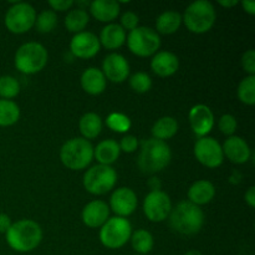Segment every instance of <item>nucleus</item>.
Segmentation results:
<instances>
[{
	"label": "nucleus",
	"instance_id": "obj_1",
	"mask_svg": "<svg viewBox=\"0 0 255 255\" xmlns=\"http://www.w3.org/2000/svg\"><path fill=\"white\" fill-rule=\"evenodd\" d=\"M169 227L182 236H193L202 229L204 224V213L201 207L189 201L179 202L172 208L168 216Z\"/></svg>",
	"mask_w": 255,
	"mask_h": 255
},
{
	"label": "nucleus",
	"instance_id": "obj_2",
	"mask_svg": "<svg viewBox=\"0 0 255 255\" xmlns=\"http://www.w3.org/2000/svg\"><path fill=\"white\" fill-rule=\"evenodd\" d=\"M172 159V152L164 141L156 138L144 139L141 143L137 164L144 174H154L166 168Z\"/></svg>",
	"mask_w": 255,
	"mask_h": 255
},
{
	"label": "nucleus",
	"instance_id": "obj_3",
	"mask_svg": "<svg viewBox=\"0 0 255 255\" xmlns=\"http://www.w3.org/2000/svg\"><path fill=\"white\" fill-rule=\"evenodd\" d=\"M5 234L10 248L19 253L34 251L42 239L41 228L31 219H21L16 223H12Z\"/></svg>",
	"mask_w": 255,
	"mask_h": 255
},
{
	"label": "nucleus",
	"instance_id": "obj_4",
	"mask_svg": "<svg viewBox=\"0 0 255 255\" xmlns=\"http://www.w3.org/2000/svg\"><path fill=\"white\" fill-rule=\"evenodd\" d=\"M94 158V147L90 141L76 137L71 138L62 144L60 149V159L62 164L72 171L84 169L91 163Z\"/></svg>",
	"mask_w": 255,
	"mask_h": 255
},
{
	"label": "nucleus",
	"instance_id": "obj_5",
	"mask_svg": "<svg viewBox=\"0 0 255 255\" xmlns=\"http://www.w3.org/2000/svg\"><path fill=\"white\" fill-rule=\"evenodd\" d=\"M216 19L217 14L213 4L208 0H197L188 5L182 21H184L191 32L204 34L213 27Z\"/></svg>",
	"mask_w": 255,
	"mask_h": 255
},
{
	"label": "nucleus",
	"instance_id": "obj_6",
	"mask_svg": "<svg viewBox=\"0 0 255 255\" xmlns=\"http://www.w3.org/2000/svg\"><path fill=\"white\" fill-rule=\"evenodd\" d=\"M47 62V51L39 42H26L15 54V67L22 74L32 75L41 71Z\"/></svg>",
	"mask_w": 255,
	"mask_h": 255
},
{
	"label": "nucleus",
	"instance_id": "obj_7",
	"mask_svg": "<svg viewBox=\"0 0 255 255\" xmlns=\"http://www.w3.org/2000/svg\"><path fill=\"white\" fill-rule=\"evenodd\" d=\"M132 236V227L128 219L114 217L107 219L100 231V241L106 248H122Z\"/></svg>",
	"mask_w": 255,
	"mask_h": 255
},
{
	"label": "nucleus",
	"instance_id": "obj_8",
	"mask_svg": "<svg viewBox=\"0 0 255 255\" xmlns=\"http://www.w3.org/2000/svg\"><path fill=\"white\" fill-rule=\"evenodd\" d=\"M127 46L132 54L139 57L152 56L161 46V37L156 30L147 26H137L129 31L127 37Z\"/></svg>",
	"mask_w": 255,
	"mask_h": 255
},
{
	"label": "nucleus",
	"instance_id": "obj_9",
	"mask_svg": "<svg viewBox=\"0 0 255 255\" xmlns=\"http://www.w3.org/2000/svg\"><path fill=\"white\" fill-rule=\"evenodd\" d=\"M117 182L116 171L111 166L96 164L87 169L84 176V187L95 196H102L114 189Z\"/></svg>",
	"mask_w": 255,
	"mask_h": 255
},
{
	"label": "nucleus",
	"instance_id": "obj_10",
	"mask_svg": "<svg viewBox=\"0 0 255 255\" xmlns=\"http://www.w3.org/2000/svg\"><path fill=\"white\" fill-rule=\"evenodd\" d=\"M36 11L27 2H15L5 14V26L12 34H24L35 25Z\"/></svg>",
	"mask_w": 255,
	"mask_h": 255
},
{
	"label": "nucleus",
	"instance_id": "obj_11",
	"mask_svg": "<svg viewBox=\"0 0 255 255\" xmlns=\"http://www.w3.org/2000/svg\"><path fill=\"white\" fill-rule=\"evenodd\" d=\"M194 156L199 163L208 168H217L223 163L224 154L218 141L212 137H201L194 144Z\"/></svg>",
	"mask_w": 255,
	"mask_h": 255
},
{
	"label": "nucleus",
	"instance_id": "obj_12",
	"mask_svg": "<svg viewBox=\"0 0 255 255\" xmlns=\"http://www.w3.org/2000/svg\"><path fill=\"white\" fill-rule=\"evenodd\" d=\"M172 211L171 198L162 191L149 192L143 202V212L147 218L154 223H159L168 218Z\"/></svg>",
	"mask_w": 255,
	"mask_h": 255
},
{
	"label": "nucleus",
	"instance_id": "obj_13",
	"mask_svg": "<svg viewBox=\"0 0 255 255\" xmlns=\"http://www.w3.org/2000/svg\"><path fill=\"white\" fill-rule=\"evenodd\" d=\"M99 37L90 31H81L79 34H75V36L70 42V50L72 55L79 59H91L97 52L100 51Z\"/></svg>",
	"mask_w": 255,
	"mask_h": 255
},
{
	"label": "nucleus",
	"instance_id": "obj_14",
	"mask_svg": "<svg viewBox=\"0 0 255 255\" xmlns=\"http://www.w3.org/2000/svg\"><path fill=\"white\" fill-rule=\"evenodd\" d=\"M192 131L201 138L206 137L214 126V115L206 105H196L191 109L188 115Z\"/></svg>",
	"mask_w": 255,
	"mask_h": 255
},
{
	"label": "nucleus",
	"instance_id": "obj_15",
	"mask_svg": "<svg viewBox=\"0 0 255 255\" xmlns=\"http://www.w3.org/2000/svg\"><path fill=\"white\" fill-rule=\"evenodd\" d=\"M102 74L107 80L116 84H121L128 77L129 64L122 55L110 54L102 62Z\"/></svg>",
	"mask_w": 255,
	"mask_h": 255
},
{
	"label": "nucleus",
	"instance_id": "obj_16",
	"mask_svg": "<svg viewBox=\"0 0 255 255\" xmlns=\"http://www.w3.org/2000/svg\"><path fill=\"white\" fill-rule=\"evenodd\" d=\"M111 209L117 214V217L126 218L131 216L137 207V196L131 188L122 187L116 189L110 198Z\"/></svg>",
	"mask_w": 255,
	"mask_h": 255
},
{
	"label": "nucleus",
	"instance_id": "obj_17",
	"mask_svg": "<svg viewBox=\"0 0 255 255\" xmlns=\"http://www.w3.org/2000/svg\"><path fill=\"white\" fill-rule=\"evenodd\" d=\"M109 216L110 208L104 201H92L82 211V222L89 228H101Z\"/></svg>",
	"mask_w": 255,
	"mask_h": 255
},
{
	"label": "nucleus",
	"instance_id": "obj_18",
	"mask_svg": "<svg viewBox=\"0 0 255 255\" xmlns=\"http://www.w3.org/2000/svg\"><path fill=\"white\" fill-rule=\"evenodd\" d=\"M222 149L224 156L236 164L246 163L252 153L248 143L239 136L228 137V139H226L222 146Z\"/></svg>",
	"mask_w": 255,
	"mask_h": 255
},
{
	"label": "nucleus",
	"instance_id": "obj_19",
	"mask_svg": "<svg viewBox=\"0 0 255 255\" xmlns=\"http://www.w3.org/2000/svg\"><path fill=\"white\" fill-rule=\"evenodd\" d=\"M152 71L161 77H168L176 74L179 67L178 57L169 51H159L154 54L151 61Z\"/></svg>",
	"mask_w": 255,
	"mask_h": 255
},
{
	"label": "nucleus",
	"instance_id": "obj_20",
	"mask_svg": "<svg viewBox=\"0 0 255 255\" xmlns=\"http://www.w3.org/2000/svg\"><path fill=\"white\" fill-rule=\"evenodd\" d=\"M120 2L115 0H95L90 2V11L92 16L102 22H111L119 16Z\"/></svg>",
	"mask_w": 255,
	"mask_h": 255
},
{
	"label": "nucleus",
	"instance_id": "obj_21",
	"mask_svg": "<svg viewBox=\"0 0 255 255\" xmlns=\"http://www.w3.org/2000/svg\"><path fill=\"white\" fill-rule=\"evenodd\" d=\"M81 86L85 92L96 96L106 89V77L97 67H89L81 75Z\"/></svg>",
	"mask_w": 255,
	"mask_h": 255
},
{
	"label": "nucleus",
	"instance_id": "obj_22",
	"mask_svg": "<svg viewBox=\"0 0 255 255\" xmlns=\"http://www.w3.org/2000/svg\"><path fill=\"white\" fill-rule=\"evenodd\" d=\"M214 196H216V188L213 183L206 179L194 182L188 189L189 202L198 207L209 203L214 198Z\"/></svg>",
	"mask_w": 255,
	"mask_h": 255
},
{
	"label": "nucleus",
	"instance_id": "obj_23",
	"mask_svg": "<svg viewBox=\"0 0 255 255\" xmlns=\"http://www.w3.org/2000/svg\"><path fill=\"white\" fill-rule=\"evenodd\" d=\"M100 44L107 50H116L121 47L126 41V31L119 24L106 25L100 34Z\"/></svg>",
	"mask_w": 255,
	"mask_h": 255
},
{
	"label": "nucleus",
	"instance_id": "obj_24",
	"mask_svg": "<svg viewBox=\"0 0 255 255\" xmlns=\"http://www.w3.org/2000/svg\"><path fill=\"white\" fill-rule=\"evenodd\" d=\"M120 153L121 149L119 143L114 139L101 141L96 148H94V157H96L99 164H105V166H111L112 163H115L120 157Z\"/></svg>",
	"mask_w": 255,
	"mask_h": 255
},
{
	"label": "nucleus",
	"instance_id": "obj_25",
	"mask_svg": "<svg viewBox=\"0 0 255 255\" xmlns=\"http://www.w3.org/2000/svg\"><path fill=\"white\" fill-rule=\"evenodd\" d=\"M79 128L85 139H94L101 133L102 120L95 112H87L80 119Z\"/></svg>",
	"mask_w": 255,
	"mask_h": 255
},
{
	"label": "nucleus",
	"instance_id": "obj_26",
	"mask_svg": "<svg viewBox=\"0 0 255 255\" xmlns=\"http://www.w3.org/2000/svg\"><path fill=\"white\" fill-rule=\"evenodd\" d=\"M182 24V16L179 12L173 11V10H168L164 11L157 17L156 20V29L157 34L169 35L176 32L179 29Z\"/></svg>",
	"mask_w": 255,
	"mask_h": 255
},
{
	"label": "nucleus",
	"instance_id": "obj_27",
	"mask_svg": "<svg viewBox=\"0 0 255 255\" xmlns=\"http://www.w3.org/2000/svg\"><path fill=\"white\" fill-rule=\"evenodd\" d=\"M177 131H178V122L171 116L161 117L154 122L153 127H152L153 138L164 142L166 139L172 138L177 133Z\"/></svg>",
	"mask_w": 255,
	"mask_h": 255
},
{
	"label": "nucleus",
	"instance_id": "obj_28",
	"mask_svg": "<svg viewBox=\"0 0 255 255\" xmlns=\"http://www.w3.org/2000/svg\"><path fill=\"white\" fill-rule=\"evenodd\" d=\"M89 21L90 16L86 10L81 9V7H76V9L70 10L67 12L66 17H65V26L70 32L79 34L86 27Z\"/></svg>",
	"mask_w": 255,
	"mask_h": 255
},
{
	"label": "nucleus",
	"instance_id": "obj_29",
	"mask_svg": "<svg viewBox=\"0 0 255 255\" xmlns=\"http://www.w3.org/2000/svg\"><path fill=\"white\" fill-rule=\"evenodd\" d=\"M20 117V109L11 100H0V126L9 127L16 124Z\"/></svg>",
	"mask_w": 255,
	"mask_h": 255
},
{
	"label": "nucleus",
	"instance_id": "obj_30",
	"mask_svg": "<svg viewBox=\"0 0 255 255\" xmlns=\"http://www.w3.org/2000/svg\"><path fill=\"white\" fill-rule=\"evenodd\" d=\"M132 248L139 254H147L153 249V237L146 229H138L131 236Z\"/></svg>",
	"mask_w": 255,
	"mask_h": 255
},
{
	"label": "nucleus",
	"instance_id": "obj_31",
	"mask_svg": "<svg viewBox=\"0 0 255 255\" xmlns=\"http://www.w3.org/2000/svg\"><path fill=\"white\" fill-rule=\"evenodd\" d=\"M238 97L243 104L253 106L255 104V76H247L238 86Z\"/></svg>",
	"mask_w": 255,
	"mask_h": 255
},
{
	"label": "nucleus",
	"instance_id": "obj_32",
	"mask_svg": "<svg viewBox=\"0 0 255 255\" xmlns=\"http://www.w3.org/2000/svg\"><path fill=\"white\" fill-rule=\"evenodd\" d=\"M20 92V84L15 77L5 75L0 76V97L1 100H11Z\"/></svg>",
	"mask_w": 255,
	"mask_h": 255
},
{
	"label": "nucleus",
	"instance_id": "obj_33",
	"mask_svg": "<svg viewBox=\"0 0 255 255\" xmlns=\"http://www.w3.org/2000/svg\"><path fill=\"white\" fill-rule=\"evenodd\" d=\"M35 25H36V29L39 30V32H42V34L51 32L57 25L56 12L52 11V10H44L36 16Z\"/></svg>",
	"mask_w": 255,
	"mask_h": 255
},
{
	"label": "nucleus",
	"instance_id": "obj_34",
	"mask_svg": "<svg viewBox=\"0 0 255 255\" xmlns=\"http://www.w3.org/2000/svg\"><path fill=\"white\" fill-rule=\"evenodd\" d=\"M106 125L110 129L117 133H125L131 128V120L124 114L120 112H114L110 114L106 119Z\"/></svg>",
	"mask_w": 255,
	"mask_h": 255
},
{
	"label": "nucleus",
	"instance_id": "obj_35",
	"mask_svg": "<svg viewBox=\"0 0 255 255\" xmlns=\"http://www.w3.org/2000/svg\"><path fill=\"white\" fill-rule=\"evenodd\" d=\"M129 86L137 94H146L152 87V79L146 72H136L129 77Z\"/></svg>",
	"mask_w": 255,
	"mask_h": 255
},
{
	"label": "nucleus",
	"instance_id": "obj_36",
	"mask_svg": "<svg viewBox=\"0 0 255 255\" xmlns=\"http://www.w3.org/2000/svg\"><path fill=\"white\" fill-rule=\"evenodd\" d=\"M237 126H238V124H237V120L233 115L227 114V115H223V116L219 119L218 127L223 134H227V136L229 137L234 136V132H236Z\"/></svg>",
	"mask_w": 255,
	"mask_h": 255
},
{
	"label": "nucleus",
	"instance_id": "obj_37",
	"mask_svg": "<svg viewBox=\"0 0 255 255\" xmlns=\"http://www.w3.org/2000/svg\"><path fill=\"white\" fill-rule=\"evenodd\" d=\"M242 66L248 72L249 76H255V51L254 50H248L244 52L242 57Z\"/></svg>",
	"mask_w": 255,
	"mask_h": 255
},
{
	"label": "nucleus",
	"instance_id": "obj_38",
	"mask_svg": "<svg viewBox=\"0 0 255 255\" xmlns=\"http://www.w3.org/2000/svg\"><path fill=\"white\" fill-rule=\"evenodd\" d=\"M138 26V16L133 11H126L121 16V27L124 30H134Z\"/></svg>",
	"mask_w": 255,
	"mask_h": 255
},
{
	"label": "nucleus",
	"instance_id": "obj_39",
	"mask_svg": "<svg viewBox=\"0 0 255 255\" xmlns=\"http://www.w3.org/2000/svg\"><path fill=\"white\" fill-rule=\"evenodd\" d=\"M119 146L121 151L126 152V153H132V152L136 151L137 147H138V141H137V138L134 136L127 134V136H125L124 138L121 139V143H119Z\"/></svg>",
	"mask_w": 255,
	"mask_h": 255
},
{
	"label": "nucleus",
	"instance_id": "obj_40",
	"mask_svg": "<svg viewBox=\"0 0 255 255\" xmlns=\"http://www.w3.org/2000/svg\"><path fill=\"white\" fill-rule=\"evenodd\" d=\"M75 2L72 0H50L49 5L51 6V10H56V11H65L69 10L70 7L74 5Z\"/></svg>",
	"mask_w": 255,
	"mask_h": 255
},
{
	"label": "nucleus",
	"instance_id": "obj_41",
	"mask_svg": "<svg viewBox=\"0 0 255 255\" xmlns=\"http://www.w3.org/2000/svg\"><path fill=\"white\" fill-rule=\"evenodd\" d=\"M11 219H10L9 216L0 213V234L6 233L10 227H11Z\"/></svg>",
	"mask_w": 255,
	"mask_h": 255
},
{
	"label": "nucleus",
	"instance_id": "obj_42",
	"mask_svg": "<svg viewBox=\"0 0 255 255\" xmlns=\"http://www.w3.org/2000/svg\"><path fill=\"white\" fill-rule=\"evenodd\" d=\"M244 199H246L247 204H248L251 208H254L255 207V187L254 186L249 187L246 196H244Z\"/></svg>",
	"mask_w": 255,
	"mask_h": 255
},
{
	"label": "nucleus",
	"instance_id": "obj_43",
	"mask_svg": "<svg viewBox=\"0 0 255 255\" xmlns=\"http://www.w3.org/2000/svg\"><path fill=\"white\" fill-rule=\"evenodd\" d=\"M241 4H242V6H243L244 11L248 12L249 15L255 14V1L254 0H243Z\"/></svg>",
	"mask_w": 255,
	"mask_h": 255
},
{
	"label": "nucleus",
	"instance_id": "obj_44",
	"mask_svg": "<svg viewBox=\"0 0 255 255\" xmlns=\"http://www.w3.org/2000/svg\"><path fill=\"white\" fill-rule=\"evenodd\" d=\"M148 187L149 189H151V192H154V191H161V187H162V183L161 181H159L158 178H151L148 179Z\"/></svg>",
	"mask_w": 255,
	"mask_h": 255
},
{
	"label": "nucleus",
	"instance_id": "obj_45",
	"mask_svg": "<svg viewBox=\"0 0 255 255\" xmlns=\"http://www.w3.org/2000/svg\"><path fill=\"white\" fill-rule=\"evenodd\" d=\"M219 5L224 7H232V6H236V5L239 4L238 0H219L218 1Z\"/></svg>",
	"mask_w": 255,
	"mask_h": 255
},
{
	"label": "nucleus",
	"instance_id": "obj_46",
	"mask_svg": "<svg viewBox=\"0 0 255 255\" xmlns=\"http://www.w3.org/2000/svg\"><path fill=\"white\" fill-rule=\"evenodd\" d=\"M184 255H203L199 251H196V249H192V251H188Z\"/></svg>",
	"mask_w": 255,
	"mask_h": 255
}]
</instances>
